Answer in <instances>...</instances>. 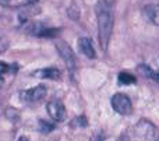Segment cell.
Wrapping results in <instances>:
<instances>
[{
	"label": "cell",
	"instance_id": "obj_14",
	"mask_svg": "<svg viewBox=\"0 0 159 141\" xmlns=\"http://www.w3.org/2000/svg\"><path fill=\"white\" fill-rule=\"evenodd\" d=\"M7 48H8V42L0 38V55H2L3 52H6V49H7Z\"/></svg>",
	"mask_w": 159,
	"mask_h": 141
},
{
	"label": "cell",
	"instance_id": "obj_5",
	"mask_svg": "<svg viewBox=\"0 0 159 141\" xmlns=\"http://www.w3.org/2000/svg\"><path fill=\"white\" fill-rule=\"evenodd\" d=\"M46 97V87L45 85H36L31 89H25L21 92L20 98L24 102H38Z\"/></svg>",
	"mask_w": 159,
	"mask_h": 141
},
{
	"label": "cell",
	"instance_id": "obj_4",
	"mask_svg": "<svg viewBox=\"0 0 159 141\" xmlns=\"http://www.w3.org/2000/svg\"><path fill=\"white\" fill-rule=\"evenodd\" d=\"M46 111L49 113V116L52 117L56 122H63L67 116V112L64 105L61 103V101L59 99H52L49 103L46 105Z\"/></svg>",
	"mask_w": 159,
	"mask_h": 141
},
{
	"label": "cell",
	"instance_id": "obj_6",
	"mask_svg": "<svg viewBox=\"0 0 159 141\" xmlns=\"http://www.w3.org/2000/svg\"><path fill=\"white\" fill-rule=\"evenodd\" d=\"M137 131L140 136L145 137V139H154L155 137V127L148 120H140L137 125Z\"/></svg>",
	"mask_w": 159,
	"mask_h": 141
},
{
	"label": "cell",
	"instance_id": "obj_1",
	"mask_svg": "<svg viewBox=\"0 0 159 141\" xmlns=\"http://www.w3.org/2000/svg\"><path fill=\"white\" fill-rule=\"evenodd\" d=\"M96 22H98V34L99 43L103 50L107 49L110 41V35L113 31V22H115V14L113 7L107 0H99L95 6Z\"/></svg>",
	"mask_w": 159,
	"mask_h": 141
},
{
	"label": "cell",
	"instance_id": "obj_7",
	"mask_svg": "<svg viewBox=\"0 0 159 141\" xmlns=\"http://www.w3.org/2000/svg\"><path fill=\"white\" fill-rule=\"evenodd\" d=\"M78 48L84 56L88 59H95V49L92 46V42L89 38H80L78 39Z\"/></svg>",
	"mask_w": 159,
	"mask_h": 141
},
{
	"label": "cell",
	"instance_id": "obj_13",
	"mask_svg": "<svg viewBox=\"0 0 159 141\" xmlns=\"http://www.w3.org/2000/svg\"><path fill=\"white\" fill-rule=\"evenodd\" d=\"M71 126H73V127H87V126H88V120H87V117L81 115V116H77L74 120H73Z\"/></svg>",
	"mask_w": 159,
	"mask_h": 141
},
{
	"label": "cell",
	"instance_id": "obj_2",
	"mask_svg": "<svg viewBox=\"0 0 159 141\" xmlns=\"http://www.w3.org/2000/svg\"><path fill=\"white\" fill-rule=\"evenodd\" d=\"M56 49H57L59 55L61 56V59H63L64 63H66L67 70H69L70 75H71V80H74L75 71H77V57H75L73 49L69 46V43L64 41L56 42Z\"/></svg>",
	"mask_w": 159,
	"mask_h": 141
},
{
	"label": "cell",
	"instance_id": "obj_15",
	"mask_svg": "<svg viewBox=\"0 0 159 141\" xmlns=\"http://www.w3.org/2000/svg\"><path fill=\"white\" fill-rule=\"evenodd\" d=\"M89 141H103V136L102 134H93L89 139Z\"/></svg>",
	"mask_w": 159,
	"mask_h": 141
},
{
	"label": "cell",
	"instance_id": "obj_11",
	"mask_svg": "<svg viewBox=\"0 0 159 141\" xmlns=\"http://www.w3.org/2000/svg\"><path fill=\"white\" fill-rule=\"evenodd\" d=\"M117 78H119V83L123 84V85H130V84L137 83V78H135L134 75L129 74V73H120Z\"/></svg>",
	"mask_w": 159,
	"mask_h": 141
},
{
	"label": "cell",
	"instance_id": "obj_3",
	"mask_svg": "<svg viewBox=\"0 0 159 141\" xmlns=\"http://www.w3.org/2000/svg\"><path fill=\"white\" fill-rule=\"evenodd\" d=\"M112 108L115 109L117 113L120 115H130L131 113V109H133V105H131V101L127 95L124 94H116L112 97Z\"/></svg>",
	"mask_w": 159,
	"mask_h": 141
},
{
	"label": "cell",
	"instance_id": "obj_9",
	"mask_svg": "<svg viewBox=\"0 0 159 141\" xmlns=\"http://www.w3.org/2000/svg\"><path fill=\"white\" fill-rule=\"evenodd\" d=\"M36 77H41V78H49V80H60L61 74H60V70L57 69H43V70H38L35 73Z\"/></svg>",
	"mask_w": 159,
	"mask_h": 141
},
{
	"label": "cell",
	"instance_id": "obj_10",
	"mask_svg": "<svg viewBox=\"0 0 159 141\" xmlns=\"http://www.w3.org/2000/svg\"><path fill=\"white\" fill-rule=\"evenodd\" d=\"M36 2H38V0H0V6H3V7L14 8V7H24V6H30V4L36 3Z\"/></svg>",
	"mask_w": 159,
	"mask_h": 141
},
{
	"label": "cell",
	"instance_id": "obj_8",
	"mask_svg": "<svg viewBox=\"0 0 159 141\" xmlns=\"http://www.w3.org/2000/svg\"><path fill=\"white\" fill-rule=\"evenodd\" d=\"M145 16L154 22L155 25H159V4H148L144 7Z\"/></svg>",
	"mask_w": 159,
	"mask_h": 141
},
{
	"label": "cell",
	"instance_id": "obj_12",
	"mask_svg": "<svg viewBox=\"0 0 159 141\" xmlns=\"http://www.w3.org/2000/svg\"><path fill=\"white\" fill-rule=\"evenodd\" d=\"M39 131H42V133H50L52 130H55V126L52 125V123L46 122V120H39Z\"/></svg>",
	"mask_w": 159,
	"mask_h": 141
}]
</instances>
